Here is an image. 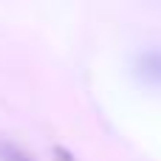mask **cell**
I'll list each match as a JSON object with an SVG mask.
<instances>
[{
    "label": "cell",
    "mask_w": 161,
    "mask_h": 161,
    "mask_svg": "<svg viewBox=\"0 0 161 161\" xmlns=\"http://www.w3.org/2000/svg\"><path fill=\"white\" fill-rule=\"evenodd\" d=\"M0 161H37V158H34L28 150H23L20 144L0 139Z\"/></svg>",
    "instance_id": "obj_2"
},
{
    "label": "cell",
    "mask_w": 161,
    "mask_h": 161,
    "mask_svg": "<svg viewBox=\"0 0 161 161\" xmlns=\"http://www.w3.org/2000/svg\"><path fill=\"white\" fill-rule=\"evenodd\" d=\"M54 153H57V156H59V158H62V161H71V156H68V153H62V150H59V147H57V150H54Z\"/></svg>",
    "instance_id": "obj_3"
},
{
    "label": "cell",
    "mask_w": 161,
    "mask_h": 161,
    "mask_svg": "<svg viewBox=\"0 0 161 161\" xmlns=\"http://www.w3.org/2000/svg\"><path fill=\"white\" fill-rule=\"evenodd\" d=\"M133 76L142 88L161 91V48L158 45H147L139 48L133 57Z\"/></svg>",
    "instance_id": "obj_1"
}]
</instances>
